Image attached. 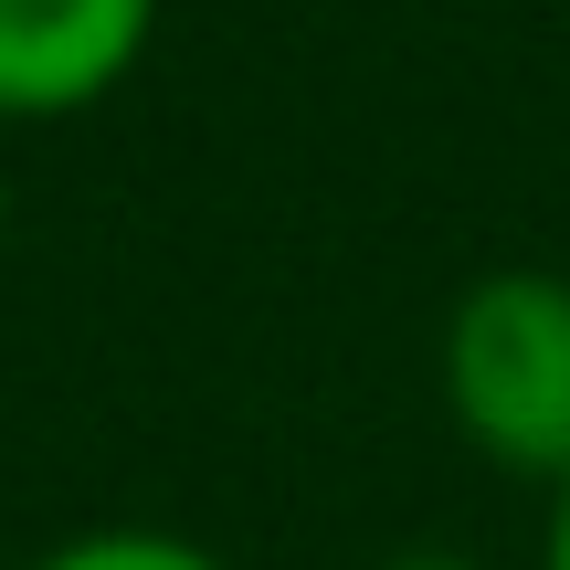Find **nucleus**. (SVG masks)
<instances>
[{
	"label": "nucleus",
	"instance_id": "1",
	"mask_svg": "<svg viewBox=\"0 0 570 570\" xmlns=\"http://www.w3.org/2000/svg\"><path fill=\"white\" fill-rule=\"evenodd\" d=\"M444 412L497 475L570 487V275L508 265L444 317Z\"/></svg>",
	"mask_w": 570,
	"mask_h": 570
},
{
	"label": "nucleus",
	"instance_id": "6",
	"mask_svg": "<svg viewBox=\"0 0 570 570\" xmlns=\"http://www.w3.org/2000/svg\"><path fill=\"white\" fill-rule=\"evenodd\" d=\"M0 233H11V190H0Z\"/></svg>",
	"mask_w": 570,
	"mask_h": 570
},
{
	"label": "nucleus",
	"instance_id": "3",
	"mask_svg": "<svg viewBox=\"0 0 570 570\" xmlns=\"http://www.w3.org/2000/svg\"><path fill=\"white\" fill-rule=\"evenodd\" d=\"M21 570H233V560L202 550V539H180V529L117 518V529H75V539H53V550H32Z\"/></svg>",
	"mask_w": 570,
	"mask_h": 570
},
{
	"label": "nucleus",
	"instance_id": "2",
	"mask_svg": "<svg viewBox=\"0 0 570 570\" xmlns=\"http://www.w3.org/2000/svg\"><path fill=\"white\" fill-rule=\"evenodd\" d=\"M159 0H0V127L106 106L148 63Z\"/></svg>",
	"mask_w": 570,
	"mask_h": 570
},
{
	"label": "nucleus",
	"instance_id": "5",
	"mask_svg": "<svg viewBox=\"0 0 570 570\" xmlns=\"http://www.w3.org/2000/svg\"><path fill=\"white\" fill-rule=\"evenodd\" d=\"M381 570H487V560H465V550H402V560H381Z\"/></svg>",
	"mask_w": 570,
	"mask_h": 570
},
{
	"label": "nucleus",
	"instance_id": "4",
	"mask_svg": "<svg viewBox=\"0 0 570 570\" xmlns=\"http://www.w3.org/2000/svg\"><path fill=\"white\" fill-rule=\"evenodd\" d=\"M539 570H570V487L550 497V529H539Z\"/></svg>",
	"mask_w": 570,
	"mask_h": 570
}]
</instances>
